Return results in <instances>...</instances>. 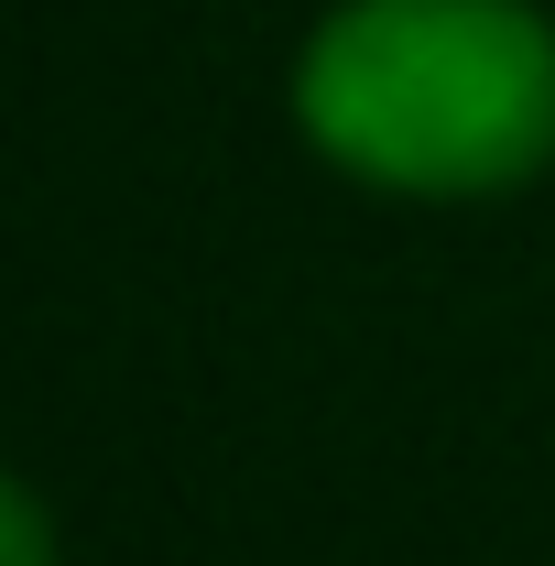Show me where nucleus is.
<instances>
[{"label": "nucleus", "instance_id": "f257e3e1", "mask_svg": "<svg viewBox=\"0 0 555 566\" xmlns=\"http://www.w3.org/2000/svg\"><path fill=\"white\" fill-rule=\"evenodd\" d=\"M294 109L327 164L404 197H490L555 164V33L523 0H348Z\"/></svg>", "mask_w": 555, "mask_h": 566}, {"label": "nucleus", "instance_id": "f03ea898", "mask_svg": "<svg viewBox=\"0 0 555 566\" xmlns=\"http://www.w3.org/2000/svg\"><path fill=\"white\" fill-rule=\"evenodd\" d=\"M0 556H11V566H55V545H44V501H33V491H0Z\"/></svg>", "mask_w": 555, "mask_h": 566}]
</instances>
